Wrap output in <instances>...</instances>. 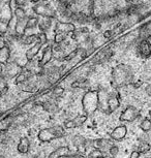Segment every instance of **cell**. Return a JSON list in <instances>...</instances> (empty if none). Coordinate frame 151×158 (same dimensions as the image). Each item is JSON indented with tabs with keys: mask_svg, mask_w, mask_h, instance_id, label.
<instances>
[{
	"mask_svg": "<svg viewBox=\"0 0 151 158\" xmlns=\"http://www.w3.org/2000/svg\"><path fill=\"white\" fill-rule=\"evenodd\" d=\"M112 77H113L114 84L118 87H122L129 83H132L134 79V73L129 65L119 64L114 67L112 71Z\"/></svg>",
	"mask_w": 151,
	"mask_h": 158,
	"instance_id": "cell-1",
	"label": "cell"
},
{
	"mask_svg": "<svg viewBox=\"0 0 151 158\" xmlns=\"http://www.w3.org/2000/svg\"><path fill=\"white\" fill-rule=\"evenodd\" d=\"M99 94L97 91H88L82 97V108L86 115L94 114L99 108Z\"/></svg>",
	"mask_w": 151,
	"mask_h": 158,
	"instance_id": "cell-2",
	"label": "cell"
},
{
	"mask_svg": "<svg viewBox=\"0 0 151 158\" xmlns=\"http://www.w3.org/2000/svg\"><path fill=\"white\" fill-rule=\"evenodd\" d=\"M64 135H65V132H64V127L60 126V125H57V126L41 129L40 132H38L37 138L40 142L48 143L55 139L62 138V136H64Z\"/></svg>",
	"mask_w": 151,
	"mask_h": 158,
	"instance_id": "cell-3",
	"label": "cell"
},
{
	"mask_svg": "<svg viewBox=\"0 0 151 158\" xmlns=\"http://www.w3.org/2000/svg\"><path fill=\"white\" fill-rule=\"evenodd\" d=\"M139 116H140V111L137 108H135V106H129L122 112V114L119 117V120L124 122H132L136 120Z\"/></svg>",
	"mask_w": 151,
	"mask_h": 158,
	"instance_id": "cell-4",
	"label": "cell"
},
{
	"mask_svg": "<svg viewBox=\"0 0 151 158\" xmlns=\"http://www.w3.org/2000/svg\"><path fill=\"white\" fill-rule=\"evenodd\" d=\"M32 10L38 16L41 17H49V18H55L56 14L54 10H52L48 4H35V6H33Z\"/></svg>",
	"mask_w": 151,
	"mask_h": 158,
	"instance_id": "cell-5",
	"label": "cell"
},
{
	"mask_svg": "<svg viewBox=\"0 0 151 158\" xmlns=\"http://www.w3.org/2000/svg\"><path fill=\"white\" fill-rule=\"evenodd\" d=\"M20 66L16 62H7L5 64V69H3V74L5 79H13V77H17L19 74Z\"/></svg>",
	"mask_w": 151,
	"mask_h": 158,
	"instance_id": "cell-6",
	"label": "cell"
},
{
	"mask_svg": "<svg viewBox=\"0 0 151 158\" xmlns=\"http://www.w3.org/2000/svg\"><path fill=\"white\" fill-rule=\"evenodd\" d=\"M138 52L143 58H149L151 56V44L146 40H143L138 46Z\"/></svg>",
	"mask_w": 151,
	"mask_h": 158,
	"instance_id": "cell-7",
	"label": "cell"
},
{
	"mask_svg": "<svg viewBox=\"0 0 151 158\" xmlns=\"http://www.w3.org/2000/svg\"><path fill=\"white\" fill-rule=\"evenodd\" d=\"M53 46L49 44L48 47L44 50V54H43V57H41L40 60H38V65L41 67H45L47 64L49 63L50 61L52 60L53 58Z\"/></svg>",
	"mask_w": 151,
	"mask_h": 158,
	"instance_id": "cell-8",
	"label": "cell"
},
{
	"mask_svg": "<svg viewBox=\"0 0 151 158\" xmlns=\"http://www.w3.org/2000/svg\"><path fill=\"white\" fill-rule=\"evenodd\" d=\"M126 133H127V127L125 125H120V126H117L111 132V138L115 139V141H121V139L125 138Z\"/></svg>",
	"mask_w": 151,
	"mask_h": 158,
	"instance_id": "cell-9",
	"label": "cell"
},
{
	"mask_svg": "<svg viewBox=\"0 0 151 158\" xmlns=\"http://www.w3.org/2000/svg\"><path fill=\"white\" fill-rule=\"evenodd\" d=\"M56 30L59 31V32H63V33H72L76 30V26L73 25V23H64V22H61V21H58L56 23V26H55Z\"/></svg>",
	"mask_w": 151,
	"mask_h": 158,
	"instance_id": "cell-10",
	"label": "cell"
},
{
	"mask_svg": "<svg viewBox=\"0 0 151 158\" xmlns=\"http://www.w3.org/2000/svg\"><path fill=\"white\" fill-rule=\"evenodd\" d=\"M120 106V102H119V99H118V96L116 94H110L107 99V106H108V111L109 113H112L114 111L119 108Z\"/></svg>",
	"mask_w": 151,
	"mask_h": 158,
	"instance_id": "cell-11",
	"label": "cell"
},
{
	"mask_svg": "<svg viewBox=\"0 0 151 158\" xmlns=\"http://www.w3.org/2000/svg\"><path fill=\"white\" fill-rule=\"evenodd\" d=\"M41 47H43V44H41L40 41H36L33 46H32V48H30L27 52H26V54H25V58H26V60L27 61H30L32 60L35 56H36L38 54V52L40 51L41 49Z\"/></svg>",
	"mask_w": 151,
	"mask_h": 158,
	"instance_id": "cell-12",
	"label": "cell"
},
{
	"mask_svg": "<svg viewBox=\"0 0 151 158\" xmlns=\"http://www.w3.org/2000/svg\"><path fill=\"white\" fill-rule=\"evenodd\" d=\"M92 146L95 149H99V150H105V149H110L112 146V142L106 139H99L95 141H92Z\"/></svg>",
	"mask_w": 151,
	"mask_h": 158,
	"instance_id": "cell-13",
	"label": "cell"
},
{
	"mask_svg": "<svg viewBox=\"0 0 151 158\" xmlns=\"http://www.w3.org/2000/svg\"><path fill=\"white\" fill-rule=\"evenodd\" d=\"M29 149H30V142H29V139L27 138H21L17 147L18 152L20 154H26L28 153Z\"/></svg>",
	"mask_w": 151,
	"mask_h": 158,
	"instance_id": "cell-14",
	"label": "cell"
},
{
	"mask_svg": "<svg viewBox=\"0 0 151 158\" xmlns=\"http://www.w3.org/2000/svg\"><path fill=\"white\" fill-rule=\"evenodd\" d=\"M10 57V47L3 46L0 48V64H6Z\"/></svg>",
	"mask_w": 151,
	"mask_h": 158,
	"instance_id": "cell-15",
	"label": "cell"
},
{
	"mask_svg": "<svg viewBox=\"0 0 151 158\" xmlns=\"http://www.w3.org/2000/svg\"><path fill=\"white\" fill-rule=\"evenodd\" d=\"M69 152V147H59L57 148L54 152H52L50 154L49 158H59L60 156H63V155H66Z\"/></svg>",
	"mask_w": 151,
	"mask_h": 158,
	"instance_id": "cell-16",
	"label": "cell"
},
{
	"mask_svg": "<svg viewBox=\"0 0 151 158\" xmlns=\"http://www.w3.org/2000/svg\"><path fill=\"white\" fill-rule=\"evenodd\" d=\"M24 19H19L17 21V24H16V29H15V31H16V33L20 34V35H23L25 33L26 31V24H27V20L24 21Z\"/></svg>",
	"mask_w": 151,
	"mask_h": 158,
	"instance_id": "cell-17",
	"label": "cell"
},
{
	"mask_svg": "<svg viewBox=\"0 0 151 158\" xmlns=\"http://www.w3.org/2000/svg\"><path fill=\"white\" fill-rule=\"evenodd\" d=\"M29 81V80H28ZM26 81L23 83V86H22V90L24 92H29V93H32L36 90V85L35 84H32V83Z\"/></svg>",
	"mask_w": 151,
	"mask_h": 158,
	"instance_id": "cell-18",
	"label": "cell"
},
{
	"mask_svg": "<svg viewBox=\"0 0 151 158\" xmlns=\"http://www.w3.org/2000/svg\"><path fill=\"white\" fill-rule=\"evenodd\" d=\"M38 23H40V21H38L37 18H35V17L28 18L27 24H26V30H27V29H34L36 26H38Z\"/></svg>",
	"mask_w": 151,
	"mask_h": 158,
	"instance_id": "cell-19",
	"label": "cell"
},
{
	"mask_svg": "<svg viewBox=\"0 0 151 158\" xmlns=\"http://www.w3.org/2000/svg\"><path fill=\"white\" fill-rule=\"evenodd\" d=\"M14 16L16 17L18 20L24 19L26 17V11L24 8H22V7H16V10H14Z\"/></svg>",
	"mask_w": 151,
	"mask_h": 158,
	"instance_id": "cell-20",
	"label": "cell"
},
{
	"mask_svg": "<svg viewBox=\"0 0 151 158\" xmlns=\"http://www.w3.org/2000/svg\"><path fill=\"white\" fill-rule=\"evenodd\" d=\"M73 143L76 147H81V146H85L86 139L81 135H76L73 139Z\"/></svg>",
	"mask_w": 151,
	"mask_h": 158,
	"instance_id": "cell-21",
	"label": "cell"
},
{
	"mask_svg": "<svg viewBox=\"0 0 151 158\" xmlns=\"http://www.w3.org/2000/svg\"><path fill=\"white\" fill-rule=\"evenodd\" d=\"M88 157L89 158H103L105 155H103L102 150H99V149H94L93 151H91L90 153L88 154Z\"/></svg>",
	"mask_w": 151,
	"mask_h": 158,
	"instance_id": "cell-22",
	"label": "cell"
},
{
	"mask_svg": "<svg viewBox=\"0 0 151 158\" xmlns=\"http://www.w3.org/2000/svg\"><path fill=\"white\" fill-rule=\"evenodd\" d=\"M66 38V33H63V32H58V33L55 34L54 36V41L55 44H61L65 40Z\"/></svg>",
	"mask_w": 151,
	"mask_h": 158,
	"instance_id": "cell-23",
	"label": "cell"
},
{
	"mask_svg": "<svg viewBox=\"0 0 151 158\" xmlns=\"http://www.w3.org/2000/svg\"><path fill=\"white\" fill-rule=\"evenodd\" d=\"M11 121H13V119H11L10 117L3 119V120L0 122V130H4V129H6V128L10 127Z\"/></svg>",
	"mask_w": 151,
	"mask_h": 158,
	"instance_id": "cell-24",
	"label": "cell"
},
{
	"mask_svg": "<svg viewBox=\"0 0 151 158\" xmlns=\"http://www.w3.org/2000/svg\"><path fill=\"white\" fill-rule=\"evenodd\" d=\"M140 127H141V129L144 131L151 130V120H149V119H145V120L142 121V123L140 124Z\"/></svg>",
	"mask_w": 151,
	"mask_h": 158,
	"instance_id": "cell-25",
	"label": "cell"
},
{
	"mask_svg": "<svg viewBox=\"0 0 151 158\" xmlns=\"http://www.w3.org/2000/svg\"><path fill=\"white\" fill-rule=\"evenodd\" d=\"M36 41H40L41 44H46L48 43V36L45 32H40L38 34H36Z\"/></svg>",
	"mask_w": 151,
	"mask_h": 158,
	"instance_id": "cell-26",
	"label": "cell"
},
{
	"mask_svg": "<svg viewBox=\"0 0 151 158\" xmlns=\"http://www.w3.org/2000/svg\"><path fill=\"white\" fill-rule=\"evenodd\" d=\"M86 120H87V116H78L76 119H73V121H75V123H76V126L77 127H80V126H82V124H84Z\"/></svg>",
	"mask_w": 151,
	"mask_h": 158,
	"instance_id": "cell-27",
	"label": "cell"
},
{
	"mask_svg": "<svg viewBox=\"0 0 151 158\" xmlns=\"http://www.w3.org/2000/svg\"><path fill=\"white\" fill-rule=\"evenodd\" d=\"M8 31V23L5 21L0 20V33L5 34Z\"/></svg>",
	"mask_w": 151,
	"mask_h": 158,
	"instance_id": "cell-28",
	"label": "cell"
},
{
	"mask_svg": "<svg viewBox=\"0 0 151 158\" xmlns=\"http://www.w3.org/2000/svg\"><path fill=\"white\" fill-rule=\"evenodd\" d=\"M150 145L147 144V143H143V144H141L140 146H139V149L138 151L140 152V153H147L148 151L150 150Z\"/></svg>",
	"mask_w": 151,
	"mask_h": 158,
	"instance_id": "cell-29",
	"label": "cell"
},
{
	"mask_svg": "<svg viewBox=\"0 0 151 158\" xmlns=\"http://www.w3.org/2000/svg\"><path fill=\"white\" fill-rule=\"evenodd\" d=\"M76 56H78V49H76V50H73V52H70L69 55L63 58V60L64 61H70V60H73Z\"/></svg>",
	"mask_w": 151,
	"mask_h": 158,
	"instance_id": "cell-30",
	"label": "cell"
},
{
	"mask_svg": "<svg viewBox=\"0 0 151 158\" xmlns=\"http://www.w3.org/2000/svg\"><path fill=\"white\" fill-rule=\"evenodd\" d=\"M75 127L77 126L73 120H67L64 122V128H66V129H70V128H75Z\"/></svg>",
	"mask_w": 151,
	"mask_h": 158,
	"instance_id": "cell-31",
	"label": "cell"
},
{
	"mask_svg": "<svg viewBox=\"0 0 151 158\" xmlns=\"http://www.w3.org/2000/svg\"><path fill=\"white\" fill-rule=\"evenodd\" d=\"M109 152H110V154L112 155V156H116V155L118 154V152H119V148L117 147V146H112V147L109 149Z\"/></svg>",
	"mask_w": 151,
	"mask_h": 158,
	"instance_id": "cell-32",
	"label": "cell"
},
{
	"mask_svg": "<svg viewBox=\"0 0 151 158\" xmlns=\"http://www.w3.org/2000/svg\"><path fill=\"white\" fill-rule=\"evenodd\" d=\"M14 3L18 7H22L27 4V0H14Z\"/></svg>",
	"mask_w": 151,
	"mask_h": 158,
	"instance_id": "cell-33",
	"label": "cell"
},
{
	"mask_svg": "<svg viewBox=\"0 0 151 158\" xmlns=\"http://www.w3.org/2000/svg\"><path fill=\"white\" fill-rule=\"evenodd\" d=\"M54 94L56 95H61V94H63V92H64V89L62 88V87H59V86H57L55 89H54Z\"/></svg>",
	"mask_w": 151,
	"mask_h": 158,
	"instance_id": "cell-34",
	"label": "cell"
},
{
	"mask_svg": "<svg viewBox=\"0 0 151 158\" xmlns=\"http://www.w3.org/2000/svg\"><path fill=\"white\" fill-rule=\"evenodd\" d=\"M5 81V77L3 74V68H2V64H0V84H3Z\"/></svg>",
	"mask_w": 151,
	"mask_h": 158,
	"instance_id": "cell-35",
	"label": "cell"
},
{
	"mask_svg": "<svg viewBox=\"0 0 151 158\" xmlns=\"http://www.w3.org/2000/svg\"><path fill=\"white\" fill-rule=\"evenodd\" d=\"M113 36V30H107L105 33H103V37L106 38V40H108V38H110Z\"/></svg>",
	"mask_w": 151,
	"mask_h": 158,
	"instance_id": "cell-36",
	"label": "cell"
},
{
	"mask_svg": "<svg viewBox=\"0 0 151 158\" xmlns=\"http://www.w3.org/2000/svg\"><path fill=\"white\" fill-rule=\"evenodd\" d=\"M140 157V152L139 151H132L129 158H139Z\"/></svg>",
	"mask_w": 151,
	"mask_h": 158,
	"instance_id": "cell-37",
	"label": "cell"
},
{
	"mask_svg": "<svg viewBox=\"0 0 151 158\" xmlns=\"http://www.w3.org/2000/svg\"><path fill=\"white\" fill-rule=\"evenodd\" d=\"M79 31L81 32V33H88V32H89V29H88L87 27H83V28L80 29Z\"/></svg>",
	"mask_w": 151,
	"mask_h": 158,
	"instance_id": "cell-38",
	"label": "cell"
},
{
	"mask_svg": "<svg viewBox=\"0 0 151 158\" xmlns=\"http://www.w3.org/2000/svg\"><path fill=\"white\" fill-rule=\"evenodd\" d=\"M30 1L32 2V3H34V4H37L38 2L40 1V0H30Z\"/></svg>",
	"mask_w": 151,
	"mask_h": 158,
	"instance_id": "cell-39",
	"label": "cell"
},
{
	"mask_svg": "<svg viewBox=\"0 0 151 158\" xmlns=\"http://www.w3.org/2000/svg\"><path fill=\"white\" fill-rule=\"evenodd\" d=\"M2 94H3V93H2V91H0V97L2 96Z\"/></svg>",
	"mask_w": 151,
	"mask_h": 158,
	"instance_id": "cell-40",
	"label": "cell"
},
{
	"mask_svg": "<svg viewBox=\"0 0 151 158\" xmlns=\"http://www.w3.org/2000/svg\"><path fill=\"white\" fill-rule=\"evenodd\" d=\"M149 115H150V117H151V110H150V111H149Z\"/></svg>",
	"mask_w": 151,
	"mask_h": 158,
	"instance_id": "cell-41",
	"label": "cell"
},
{
	"mask_svg": "<svg viewBox=\"0 0 151 158\" xmlns=\"http://www.w3.org/2000/svg\"><path fill=\"white\" fill-rule=\"evenodd\" d=\"M43 1H44V2H46V1H48V0H43Z\"/></svg>",
	"mask_w": 151,
	"mask_h": 158,
	"instance_id": "cell-42",
	"label": "cell"
},
{
	"mask_svg": "<svg viewBox=\"0 0 151 158\" xmlns=\"http://www.w3.org/2000/svg\"><path fill=\"white\" fill-rule=\"evenodd\" d=\"M112 158H113V157H112Z\"/></svg>",
	"mask_w": 151,
	"mask_h": 158,
	"instance_id": "cell-43",
	"label": "cell"
}]
</instances>
